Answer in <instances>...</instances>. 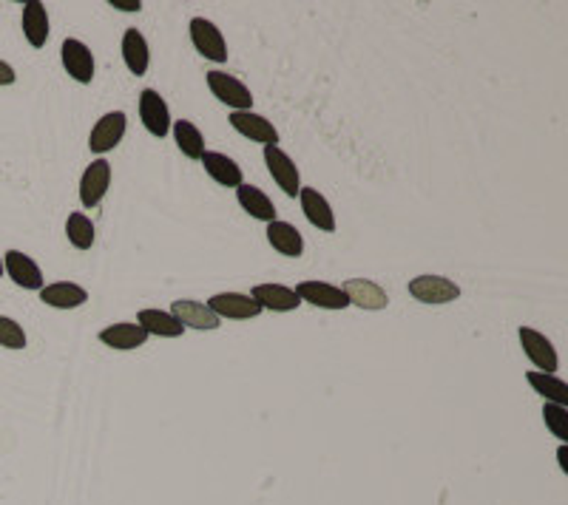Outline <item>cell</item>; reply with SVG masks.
I'll return each instance as SVG.
<instances>
[{"mask_svg":"<svg viewBox=\"0 0 568 505\" xmlns=\"http://www.w3.org/2000/svg\"><path fill=\"white\" fill-rule=\"evenodd\" d=\"M205 83H208L211 94L225 102L227 109L234 111H253V94L250 89L242 83L239 77L227 74V71H219V68H211L208 74H205Z\"/></svg>","mask_w":568,"mask_h":505,"instance_id":"cell-1","label":"cell"},{"mask_svg":"<svg viewBox=\"0 0 568 505\" xmlns=\"http://www.w3.org/2000/svg\"><path fill=\"white\" fill-rule=\"evenodd\" d=\"M188 32H191V43L194 48L205 60L211 63H227V43H225V35L219 32V26L208 17H194L188 23Z\"/></svg>","mask_w":568,"mask_h":505,"instance_id":"cell-2","label":"cell"},{"mask_svg":"<svg viewBox=\"0 0 568 505\" xmlns=\"http://www.w3.org/2000/svg\"><path fill=\"white\" fill-rule=\"evenodd\" d=\"M409 296L421 301V304H449L455 299H460V287L447 279V276H435V273H424V276H415L409 284Z\"/></svg>","mask_w":568,"mask_h":505,"instance_id":"cell-3","label":"cell"},{"mask_svg":"<svg viewBox=\"0 0 568 505\" xmlns=\"http://www.w3.org/2000/svg\"><path fill=\"white\" fill-rule=\"evenodd\" d=\"M140 120L145 125V131L151 137H157V140H165L171 134V109H168V102L163 100L160 91H153V89H142L140 91Z\"/></svg>","mask_w":568,"mask_h":505,"instance_id":"cell-4","label":"cell"},{"mask_svg":"<svg viewBox=\"0 0 568 505\" xmlns=\"http://www.w3.org/2000/svg\"><path fill=\"white\" fill-rule=\"evenodd\" d=\"M518 335H521V347H523L526 358L537 366V372H543V375H554L557 366H560L554 343L543 332H537L534 327H521Z\"/></svg>","mask_w":568,"mask_h":505,"instance_id":"cell-5","label":"cell"},{"mask_svg":"<svg viewBox=\"0 0 568 505\" xmlns=\"http://www.w3.org/2000/svg\"><path fill=\"white\" fill-rule=\"evenodd\" d=\"M125 128H128V117L125 111H109V114H102L94 128H91V134H89V151L91 153H109L114 151L122 137H125Z\"/></svg>","mask_w":568,"mask_h":505,"instance_id":"cell-6","label":"cell"},{"mask_svg":"<svg viewBox=\"0 0 568 505\" xmlns=\"http://www.w3.org/2000/svg\"><path fill=\"white\" fill-rule=\"evenodd\" d=\"M111 188V165L109 159H94V163L83 171L80 176V202L86 210H94L102 205V199H106Z\"/></svg>","mask_w":568,"mask_h":505,"instance_id":"cell-7","label":"cell"},{"mask_svg":"<svg viewBox=\"0 0 568 505\" xmlns=\"http://www.w3.org/2000/svg\"><path fill=\"white\" fill-rule=\"evenodd\" d=\"M60 60H63V68L74 83L89 86L94 79V55L83 40L66 37L63 46H60Z\"/></svg>","mask_w":568,"mask_h":505,"instance_id":"cell-8","label":"cell"},{"mask_svg":"<svg viewBox=\"0 0 568 505\" xmlns=\"http://www.w3.org/2000/svg\"><path fill=\"white\" fill-rule=\"evenodd\" d=\"M265 165H268L273 182L279 184V191L284 196H299V191H301V174H299L293 159L284 153L279 145H268L265 148Z\"/></svg>","mask_w":568,"mask_h":505,"instance_id":"cell-9","label":"cell"},{"mask_svg":"<svg viewBox=\"0 0 568 505\" xmlns=\"http://www.w3.org/2000/svg\"><path fill=\"white\" fill-rule=\"evenodd\" d=\"M208 307L219 321L222 318H227V321H250V318L262 315V307L245 292H216L208 299Z\"/></svg>","mask_w":568,"mask_h":505,"instance_id":"cell-10","label":"cell"},{"mask_svg":"<svg viewBox=\"0 0 568 505\" xmlns=\"http://www.w3.org/2000/svg\"><path fill=\"white\" fill-rule=\"evenodd\" d=\"M230 125H234L237 134H242L245 140H253V142H262L265 148L268 145H279V131L276 125L262 117V114H253V111H230Z\"/></svg>","mask_w":568,"mask_h":505,"instance_id":"cell-11","label":"cell"},{"mask_svg":"<svg viewBox=\"0 0 568 505\" xmlns=\"http://www.w3.org/2000/svg\"><path fill=\"white\" fill-rule=\"evenodd\" d=\"M344 296L350 301V307H361L367 312H378V310H386V304H390V296H386V289L370 279H347L342 284Z\"/></svg>","mask_w":568,"mask_h":505,"instance_id":"cell-12","label":"cell"},{"mask_svg":"<svg viewBox=\"0 0 568 505\" xmlns=\"http://www.w3.org/2000/svg\"><path fill=\"white\" fill-rule=\"evenodd\" d=\"M293 289L301 301L313 304L319 310H347L350 307L344 289L335 284H327V281H299Z\"/></svg>","mask_w":568,"mask_h":505,"instance_id":"cell-13","label":"cell"},{"mask_svg":"<svg viewBox=\"0 0 568 505\" xmlns=\"http://www.w3.org/2000/svg\"><path fill=\"white\" fill-rule=\"evenodd\" d=\"M179 324H183L185 330H202V332H211V330H219V318L211 312L208 304H202V301H194V299H179L171 304L168 310Z\"/></svg>","mask_w":568,"mask_h":505,"instance_id":"cell-14","label":"cell"},{"mask_svg":"<svg viewBox=\"0 0 568 505\" xmlns=\"http://www.w3.org/2000/svg\"><path fill=\"white\" fill-rule=\"evenodd\" d=\"M4 273L23 289H37V292L43 289V273L37 268V261L20 250L4 253Z\"/></svg>","mask_w":568,"mask_h":505,"instance_id":"cell-15","label":"cell"},{"mask_svg":"<svg viewBox=\"0 0 568 505\" xmlns=\"http://www.w3.org/2000/svg\"><path fill=\"white\" fill-rule=\"evenodd\" d=\"M250 299L259 304L262 310H273V312H293L296 307H301V299L296 296L293 287H284V284H256L250 289Z\"/></svg>","mask_w":568,"mask_h":505,"instance_id":"cell-16","label":"cell"},{"mask_svg":"<svg viewBox=\"0 0 568 505\" xmlns=\"http://www.w3.org/2000/svg\"><path fill=\"white\" fill-rule=\"evenodd\" d=\"M299 202H301V214L304 219L313 225L316 230H324V233H335V214H332V205L324 199V194H319L316 188H301L299 191Z\"/></svg>","mask_w":568,"mask_h":505,"instance_id":"cell-17","label":"cell"},{"mask_svg":"<svg viewBox=\"0 0 568 505\" xmlns=\"http://www.w3.org/2000/svg\"><path fill=\"white\" fill-rule=\"evenodd\" d=\"M202 168L205 174H208L216 184H222V188H239V184L245 182L242 179V168L237 159H230L227 153H219V151H205L202 153Z\"/></svg>","mask_w":568,"mask_h":505,"instance_id":"cell-18","label":"cell"},{"mask_svg":"<svg viewBox=\"0 0 568 505\" xmlns=\"http://www.w3.org/2000/svg\"><path fill=\"white\" fill-rule=\"evenodd\" d=\"M40 301L46 307L55 310H77L89 301V289L74 284V281H55V284H43L40 289Z\"/></svg>","mask_w":568,"mask_h":505,"instance_id":"cell-19","label":"cell"},{"mask_svg":"<svg viewBox=\"0 0 568 505\" xmlns=\"http://www.w3.org/2000/svg\"><path fill=\"white\" fill-rule=\"evenodd\" d=\"M23 37L29 40L32 48H43L48 43V29H51V23H48V12L46 6L40 4V0H29V4H23Z\"/></svg>","mask_w":568,"mask_h":505,"instance_id":"cell-20","label":"cell"},{"mask_svg":"<svg viewBox=\"0 0 568 505\" xmlns=\"http://www.w3.org/2000/svg\"><path fill=\"white\" fill-rule=\"evenodd\" d=\"M100 341L106 343L109 350L131 352V350L142 347V343L148 341V332L134 321H122V324H111L106 330H100Z\"/></svg>","mask_w":568,"mask_h":505,"instance_id":"cell-21","label":"cell"},{"mask_svg":"<svg viewBox=\"0 0 568 505\" xmlns=\"http://www.w3.org/2000/svg\"><path fill=\"white\" fill-rule=\"evenodd\" d=\"M122 60H125V68L131 71L134 77H142L151 66V48H148V40L140 29H125L122 32Z\"/></svg>","mask_w":568,"mask_h":505,"instance_id":"cell-22","label":"cell"},{"mask_svg":"<svg viewBox=\"0 0 568 505\" xmlns=\"http://www.w3.org/2000/svg\"><path fill=\"white\" fill-rule=\"evenodd\" d=\"M237 199H239V205H242V210L245 214H250L253 219H259V222H276V205H273V199L262 191V188H256V184H247V182H242L239 188H237Z\"/></svg>","mask_w":568,"mask_h":505,"instance_id":"cell-23","label":"cell"},{"mask_svg":"<svg viewBox=\"0 0 568 505\" xmlns=\"http://www.w3.org/2000/svg\"><path fill=\"white\" fill-rule=\"evenodd\" d=\"M268 242L276 253L288 256V258H299L304 253V236L290 222H279V219L270 222L268 225Z\"/></svg>","mask_w":568,"mask_h":505,"instance_id":"cell-24","label":"cell"},{"mask_svg":"<svg viewBox=\"0 0 568 505\" xmlns=\"http://www.w3.org/2000/svg\"><path fill=\"white\" fill-rule=\"evenodd\" d=\"M137 324L148 335H160V338H183V332H185V327L165 310H140Z\"/></svg>","mask_w":568,"mask_h":505,"instance_id":"cell-25","label":"cell"},{"mask_svg":"<svg viewBox=\"0 0 568 505\" xmlns=\"http://www.w3.org/2000/svg\"><path fill=\"white\" fill-rule=\"evenodd\" d=\"M171 134H174L176 148L183 151V156H188V159H194V163H199L202 153H205V137H202V131L191 120H176V122H171Z\"/></svg>","mask_w":568,"mask_h":505,"instance_id":"cell-26","label":"cell"},{"mask_svg":"<svg viewBox=\"0 0 568 505\" xmlns=\"http://www.w3.org/2000/svg\"><path fill=\"white\" fill-rule=\"evenodd\" d=\"M526 384L543 397L546 404H557L568 409V386L557 375H543V372H526Z\"/></svg>","mask_w":568,"mask_h":505,"instance_id":"cell-27","label":"cell"},{"mask_svg":"<svg viewBox=\"0 0 568 505\" xmlns=\"http://www.w3.org/2000/svg\"><path fill=\"white\" fill-rule=\"evenodd\" d=\"M66 236H68L71 247L89 250L94 245V222L86 214H80V210H74V214H68V219H66Z\"/></svg>","mask_w":568,"mask_h":505,"instance_id":"cell-28","label":"cell"},{"mask_svg":"<svg viewBox=\"0 0 568 505\" xmlns=\"http://www.w3.org/2000/svg\"><path fill=\"white\" fill-rule=\"evenodd\" d=\"M0 347L4 350H26V330L9 315H0Z\"/></svg>","mask_w":568,"mask_h":505,"instance_id":"cell-29","label":"cell"},{"mask_svg":"<svg viewBox=\"0 0 568 505\" xmlns=\"http://www.w3.org/2000/svg\"><path fill=\"white\" fill-rule=\"evenodd\" d=\"M543 420H546V429H549L560 443L568 440V409H565V406L546 404V406H543Z\"/></svg>","mask_w":568,"mask_h":505,"instance_id":"cell-30","label":"cell"},{"mask_svg":"<svg viewBox=\"0 0 568 505\" xmlns=\"http://www.w3.org/2000/svg\"><path fill=\"white\" fill-rule=\"evenodd\" d=\"M15 79H17L15 66H9L6 60H0V86H15Z\"/></svg>","mask_w":568,"mask_h":505,"instance_id":"cell-31","label":"cell"},{"mask_svg":"<svg viewBox=\"0 0 568 505\" xmlns=\"http://www.w3.org/2000/svg\"><path fill=\"white\" fill-rule=\"evenodd\" d=\"M111 9H120V12H140L142 9V0H109Z\"/></svg>","mask_w":568,"mask_h":505,"instance_id":"cell-32","label":"cell"},{"mask_svg":"<svg viewBox=\"0 0 568 505\" xmlns=\"http://www.w3.org/2000/svg\"><path fill=\"white\" fill-rule=\"evenodd\" d=\"M557 463H560V471L568 474V446L565 443H560V448H557Z\"/></svg>","mask_w":568,"mask_h":505,"instance_id":"cell-33","label":"cell"},{"mask_svg":"<svg viewBox=\"0 0 568 505\" xmlns=\"http://www.w3.org/2000/svg\"><path fill=\"white\" fill-rule=\"evenodd\" d=\"M0 276H4V258H0Z\"/></svg>","mask_w":568,"mask_h":505,"instance_id":"cell-34","label":"cell"}]
</instances>
